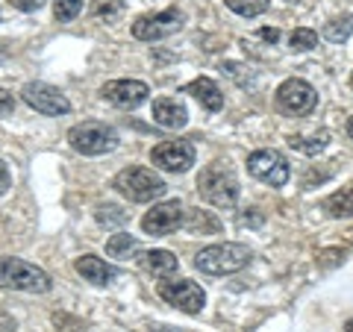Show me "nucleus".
<instances>
[{
  "label": "nucleus",
  "instance_id": "f257e3e1",
  "mask_svg": "<svg viewBox=\"0 0 353 332\" xmlns=\"http://www.w3.org/2000/svg\"><path fill=\"white\" fill-rule=\"evenodd\" d=\"M197 191L206 203H212L218 209H233L239 203V194H241V185H239V176L233 174L227 162H209L206 168L197 176Z\"/></svg>",
  "mask_w": 353,
  "mask_h": 332
},
{
  "label": "nucleus",
  "instance_id": "f03ea898",
  "mask_svg": "<svg viewBox=\"0 0 353 332\" xmlns=\"http://www.w3.org/2000/svg\"><path fill=\"white\" fill-rule=\"evenodd\" d=\"M253 259L248 245H236V241H224V245H209L194 256V268L209 276H227L245 271Z\"/></svg>",
  "mask_w": 353,
  "mask_h": 332
},
{
  "label": "nucleus",
  "instance_id": "7ed1b4c3",
  "mask_svg": "<svg viewBox=\"0 0 353 332\" xmlns=\"http://www.w3.org/2000/svg\"><path fill=\"white\" fill-rule=\"evenodd\" d=\"M0 289L27 291V294H48L53 289V282L41 268H36V264L6 256V259H0Z\"/></svg>",
  "mask_w": 353,
  "mask_h": 332
},
{
  "label": "nucleus",
  "instance_id": "20e7f679",
  "mask_svg": "<svg viewBox=\"0 0 353 332\" xmlns=\"http://www.w3.org/2000/svg\"><path fill=\"white\" fill-rule=\"evenodd\" d=\"M165 180L159 174H153L150 168H141V165H130L115 176V191H121L130 203H150L157 197L165 194Z\"/></svg>",
  "mask_w": 353,
  "mask_h": 332
},
{
  "label": "nucleus",
  "instance_id": "39448f33",
  "mask_svg": "<svg viewBox=\"0 0 353 332\" xmlns=\"http://www.w3.org/2000/svg\"><path fill=\"white\" fill-rule=\"evenodd\" d=\"M68 141L83 156H103V153H112L118 147V132L103 121H83V124L71 127Z\"/></svg>",
  "mask_w": 353,
  "mask_h": 332
},
{
  "label": "nucleus",
  "instance_id": "423d86ee",
  "mask_svg": "<svg viewBox=\"0 0 353 332\" xmlns=\"http://www.w3.org/2000/svg\"><path fill=\"white\" fill-rule=\"evenodd\" d=\"M183 21H185V15L176 6H171V9H162V12L136 18L132 36H136L139 41H159V39H168V36H174V32H180Z\"/></svg>",
  "mask_w": 353,
  "mask_h": 332
},
{
  "label": "nucleus",
  "instance_id": "0eeeda50",
  "mask_svg": "<svg viewBox=\"0 0 353 332\" xmlns=\"http://www.w3.org/2000/svg\"><path fill=\"white\" fill-rule=\"evenodd\" d=\"M248 171H250V176H256L259 183L271 185V188H283L285 183H289V176H292L289 162H285V156L277 153V150L250 153L248 156Z\"/></svg>",
  "mask_w": 353,
  "mask_h": 332
},
{
  "label": "nucleus",
  "instance_id": "6e6552de",
  "mask_svg": "<svg viewBox=\"0 0 353 332\" xmlns=\"http://www.w3.org/2000/svg\"><path fill=\"white\" fill-rule=\"evenodd\" d=\"M318 106V92L301 76H292L277 88V109L283 115H309Z\"/></svg>",
  "mask_w": 353,
  "mask_h": 332
},
{
  "label": "nucleus",
  "instance_id": "1a4fd4ad",
  "mask_svg": "<svg viewBox=\"0 0 353 332\" xmlns=\"http://www.w3.org/2000/svg\"><path fill=\"white\" fill-rule=\"evenodd\" d=\"M21 97H24V103L30 109H36L41 115H50V118L71 112V101L59 92V88H53L48 83H27L21 88Z\"/></svg>",
  "mask_w": 353,
  "mask_h": 332
},
{
  "label": "nucleus",
  "instance_id": "9d476101",
  "mask_svg": "<svg viewBox=\"0 0 353 332\" xmlns=\"http://www.w3.org/2000/svg\"><path fill=\"white\" fill-rule=\"evenodd\" d=\"M150 162L168 174H185L194 165V145L185 138L162 141V145L150 150Z\"/></svg>",
  "mask_w": 353,
  "mask_h": 332
},
{
  "label": "nucleus",
  "instance_id": "9b49d317",
  "mask_svg": "<svg viewBox=\"0 0 353 332\" xmlns=\"http://www.w3.org/2000/svg\"><path fill=\"white\" fill-rule=\"evenodd\" d=\"M159 297L165 303L176 306L185 315H197L206 303V294L197 282L192 280H171V282H159Z\"/></svg>",
  "mask_w": 353,
  "mask_h": 332
},
{
  "label": "nucleus",
  "instance_id": "f8f14e48",
  "mask_svg": "<svg viewBox=\"0 0 353 332\" xmlns=\"http://www.w3.org/2000/svg\"><path fill=\"white\" fill-rule=\"evenodd\" d=\"M183 224H185V220H183V206H180V200L157 203L145 218H141V229H145L148 236H168V232L180 229Z\"/></svg>",
  "mask_w": 353,
  "mask_h": 332
},
{
  "label": "nucleus",
  "instance_id": "ddd939ff",
  "mask_svg": "<svg viewBox=\"0 0 353 332\" xmlns=\"http://www.w3.org/2000/svg\"><path fill=\"white\" fill-rule=\"evenodd\" d=\"M148 94H150V88L141 80H112L101 88L103 101H109L118 109H136L148 101Z\"/></svg>",
  "mask_w": 353,
  "mask_h": 332
},
{
  "label": "nucleus",
  "instance_id": "4468645a",
  "mask_svg": "<svg viewBox=\"0 0 353 332\" xmlns=\"http://www.w3.org/2000/svg\"><path fill=\"white\" fill-rule=\"evenodd\" d=\"M153 121L165 129H183L189 124V112L174 97H159V101H153Z\"/></svg>",
  "mask_w": 353,
  "mask_h": 332
},
{
  "label": "nucleus",
  "instance_id": "2eb2a0df",
  "mask_svg": "<svg viewBox=\"0 0 353 332\" xmlns=\"http://www.w3.org/2000/svg\"><path fill=\"white\" fill-rule=\"evenodd\" d=\"M74 268H77V273H80L85 282H94V285H109L118 276V271L112 268V264H106L103 259L92 256V253H85V256L77 259Z\"/></svg>",
  "mask_w": 353,
  "mask_h": 332
},
{
  "label": "nucleus",
  "instance_id": "dca6fc26",
  "mask_svg": "<svg viewBox=\"0 0 353 332\" xmlns=\"http://www.w3.org/2000/svg\"><path fill=\"white\" fill-rule=\"evenodd\" d=\"M183 92L192 94L203 109H209V112H221V109H224V94H221V88L209 80V76H197V80H192Z\"/></svg>",
  "mask_w": 353,
  "mask_h": 332
},
{
  "label": "nucleus",
  "instance_id": "f3484780",
  "mask_svg": "<svg viewBox=\"0 0 353 332\" xmlns=\"http://www.w3.org/2000/svg\"><path fill=\"white\" fill-rule=\"evenodd\" d=\"M141 264H145V271H150L153 276H174L180 271V259H176L171 250H148L145 256H141Z\"/></svg>",
  "mask_w": 353,
  "mask_h": 332
},
{
  "label": "nucleus",
  "instance_id": "a211bd4d",
  "mask_svg": "<svg viewBox=\"0 0 353 332\" xmlns=\"http://www.w3.org/2000/svg\"><path fill=\"white\" fill-rule=\"evenodd\" d=\"M324 212L330 218H353V188H341V191L330 194L324 200Z\"/></svg>",
  "mask_w": 353,
  "mask_h": 332
},
{
  "label": "nucleus",
  "instance_id": "6ab92c4d",
  "mask_svg": "<svg viewBox=\"0 0 353 332\" xmlns=\"http://www.w3.org/2000/svg\"><path fill=\"white\" fill-rule=\"evenodd\" d=\"M350 32H353V12H345V15H339V18H333V21H327L324 24V39L333 41V44L347 41Z\"/></svg>",
  "mask_w": 353,
  "mask_h": 332
},
{
  "label": "nucleus",
  "instance_id": "aec40b11",
  "mask_svg": "<svg viewBox=\"0 0 353 332\" xmlns=\"http://www.w3.org/2000/svg\"><path fill=\"white\" fill-rule=\"evenodd\" d=\"M136 250H139V241L132 238L130 232H118V236H112L106 241V253L112 259H130Z\"/></svg>",
  "mask_w": 353,
  "mask_h": 332
},
{
  "label": "nucleus",
  "instance_id": "412c9836",
  "mask_svg": "<svg viewBox=\"0 0 353 332\" xmlns=\"http://www.w3.org/2000/svg\"><path fill=\"white\" fill-rule=\"evenodd\" d=\"M224 3H227V9H233L241 18H259L268 12L271 0H224Z\"/></svg>",
  "mask_w": 353,
  "mask_h": 332
},
{
  "label": "nucleus",
  "instance_id": "4be33fe9",
  "mask_svg": "<svg viewBox=\"0 0 353 332\" xmlns=\"http://www.w3.org/2000/svg\"><path fill=\"white\" fill-rule=\"evenodd\" d=\"M327 141H330V136L327 132H318V136H292L289 138V145L294 147V150H301V153H306V156H318L324 147H327Z\"/></svg>",
  "mask_w": 353,
  "mask_h": 332
},
{
  "label": "nucleus",
  "instance_id": "5701e85b",
  "mask_svg": "<svg viewBox=\"0 0 353 332\" xmlns=\"http://www.w3.org/2000/svg\"><path fill=\"white\" fill-rule=\"evenodd\" d=\"M185 227H189V229H201V232H218L221 229V220L212 212H203V209H189Z\"/></svg>",
  "mask_w": 353,
  "mask_h": 332
},
{
  "label": "nucleus",
  "instance_id": "b1692460",
  "mask_svg": "<svg viewBox=\"0 0 353 332\" xmlns=\"http://www.w3.org/2000/svg\"><path fill=\"white\" fill-rule=\"evenodd\" d=\"M94 220L103 227H121V224H127V212L115 203H101L94 209Z\"/></svg>",
  "mask_w": 353,
  "mask_h": 332
},
{
  "label": "nucleus",
  "instance_id": "393cba45",
  "mask_svg": "<svg viewBox=\"0 0 353 332\" xmlns=\"http://www.w3.org/2000/svg\"><path fill=\"white\" fill-rule=\"evenodd\" d=\"M318 44V32L315 30H309V27H297L292 30V36H289V48L294 53H306V50H312Z\"/></svg>",
  "mask_w": 353,
  "mask_h": 332
},
{
  "label": "nucleus",
  "instance_id": "a878e982",
  "mask_svg": "<svg viewBox=\"0 0 353 332\" xmlns=\"http://www.w3.org/2000/svg\"><path fill=\"white\" fill-rule=\"evenodd\" d=\"M124 12V0H92V15L94 18H106L115 21Z\"/></svg>",
  "mask_w": 353,
  "mask_h": 332
},
{
  "label": "nucleus",
  "instance_id": "bb28decb",
  "mask_svg": "<svg viewBox=\"0 0 353 332\" xmlns=\"http://www.w3.org/2000/svg\"><path fill=\"white\" fill-rule=\"evenodd\" d=\"M80 12H83V0H53V15H57V21H62V24L74 21Z\"/></svg>",
  "mask_w": 353,
  "mask_h": 332
},
{
  "label": "nucleus",
  "instance_id": "cd10ccee",
  "mask_svg": "<svg viewBox=\"0 0 353 332\" xmlns=\"http://www.w3.org/2000/svg\"><path fill=\"white\" fill-rule=\"evenodd\" d=\"M12 109H15V97H12V92L0 88V115H9Z\"/></svg>",
  "mask_w": 353,
  "mask_h": 332
},
{
  "label": "nucleus",
  "instance_id": "c85d7f7f",
  "mask_svg": "<svg viewBox=\"0 0 353 332\" xmlns=\"http://www.w3.org/2000/svg\"><path fill=\"white\" fill-rule=\"evenodd\" d=\"M9 188H12V174H9V168L3 165V159H0V197H3Z\"/></svg>",
  "mask_w": 353,
  "mask_h": 332
},
{
  "label": "nucleus",
  "instance_id": "c756f323",
  "mask_svg": "<svg viewBox=\"0 0 353 332\" xmlns=\"http://www.w3.org/2000/svg\"><path fill=\"white\" fill-rule=\"evenodd\" d=\"M44 0H12V6L21 9V12H32V9H39Z\"/></svg>",
  "mask_w": 353,
  "mask_h": 332
},
{
  "label": "nucleus",
  "instance_id": "7c9ffc66",
  "mask_svg": "<svg viewBox=\"0 0 353 332\" xmlns=\"http://www.w3.org/2000/svg\"><path fill=\"white\" fill-rule=\"evenodd\" d=\"M259 39H265V41H277L280 39V30L277 27H265V30H259Z\"/></svg>",
  "mask_w": 353,
  "mask_h": 332
},
{
  "label": "nucleus",
  "instance_id": "2f4dec72",
  "mask_svg": "<svg viewBox=\"0 0 353 332\" xmlns=\"http://www.w3.org/2000/svg\"><path fill=\"white\" fill-rule=\"evenodd\" d=\"M9 56V48H6V41H0V62H3Z\"/></svg>",
  "mask_w": 353,
  "mask_h": 332
},
{
  "label": "nucleus",
  "instance_id": "473e14b6",
  "mask_svg": "<svg viewBox=\"0 0 353 332\" xmlns=\"http://www.w3.org/2000/svg\"><path fill=\"white\" fill-rule=\"evenodd\" d=\"M347 136H350V138H353V115H350V118H347Z\"/></svg>",
  "mask_w": 353,
  "mask_h": 332
},
{
  "label": "nucleus",
  "instance_id": "72a5a7b5",
  "mask_svg": "<svg viewBox=\"0 0 353 332\" xmlns=\"http://www.w3.org/2000/svg\"><path fill=\"white\" fill-rule=\"evenodd\" d=\"M345 332H353V320H347V324H345Z\"/></svg>",
  "mask_w": 353,
  "mask_h": 332
},
{
  "label": "nucleus",
  "instance_id": "f704fd0d",
  "mask_svg": "<svg viewBox=\"0 0 353 332\" xmlns=\"http://www.w3.org/2000/svg\"><path fill=\"white\" fill-rule=\"evenodd\" d=\"M350 88H353V74H350Z\"/></svg>",
  "mask_w": 353,
  "mask_h": 332
}]
</instances>
